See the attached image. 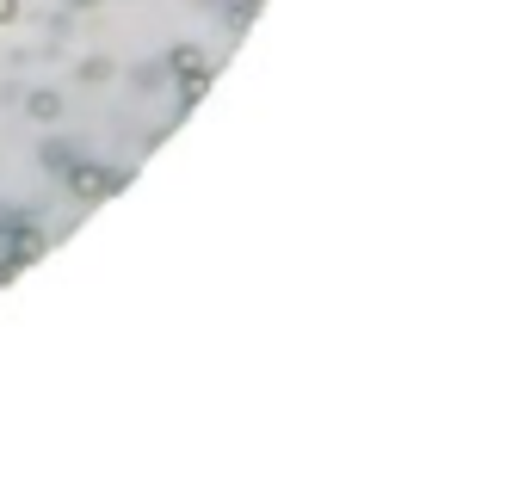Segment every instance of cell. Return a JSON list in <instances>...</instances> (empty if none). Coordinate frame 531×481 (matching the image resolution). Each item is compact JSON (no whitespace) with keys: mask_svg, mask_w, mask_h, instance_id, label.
Segmentation results:
<instances>
[{"mask_svg":"<svg viewBox=\"0 0 531 481\" xmlns=\"http://www.w3.org/2000/svg\"><path fill=\"white\" fill-rule=\"evenodd\" d=\"M75 7H93V0H75Z\"/></svg>","mask_w":531,"mask_h":481,"instance_id":"6","label":"cell"},{"mask_svg":"<svg viewBox=\"0 0 531 481\" xmlns=\"http://www.w3.org/2000/svg\"><path fill=\"white\" fill-rule=\"evenodd\" d=\"M124 185L118 167H99V161H68V192H75L81 204H99V198H112Z\"/></svg>","mask_w":531,"mask_h":481,"instance_id":"1","label":"cell"},{"mask_svg":"<svg viewBox=\"0 0 531 481\" xmlns=\"http://www.w3.org/2000/svg\"><path fill=\"white\" fill-rule=\"evenodd\" d=\"M25 111H31L38 124H50V118H62V99H56V93H31V99H25Z\"/></svg>","mask_w":531,"mask_h":481,"instance_id":"3","label":"cell"},{"mask_svg":"<svg viewBox=\"0 0 531 481\" xmlns=\"http://www.w3.org/2000/svg\"><path fill=\"white\" fill-rule=\"evenodd\" d=\"M167 62H173V74H180V87H186V105H192V99L204 93V81H210V62H204V50L180 44V50H173Z\"/></svg>","mask_w":531,"mask_h":481,"instance_id":"2","label":"cell"},{"mask_svg":"<svg viewBox=\"0 0 531 481\" xmlns=\"http://www.w3.org/2000/svg\"><path fill=\"white\" fill-rule=\"evenodd\" d=\"M19 19V0H0V25H13Z\"/></svg>","mask_w":531,"mask_h":481,"instance_id":"5","label":"cell"},{"mask_svg":"<svg viewBox=\"0 0 531 481\" xmlns=\"http://www.w3.org/2000/svg\"><path fill=\"white\" fill-rule=\"evenodd\" d=\"M254 7H260V0H229V19L247 25V19H254Z\"/></svg>","mask_w":531,"mask_h":481,"instance_id":"4","label":"cell"}]
</instances>
